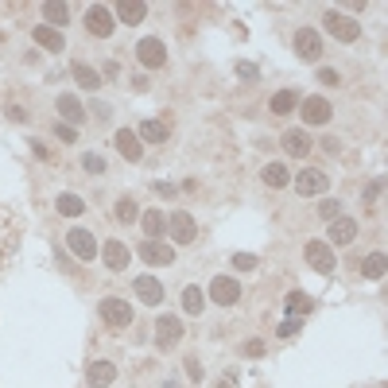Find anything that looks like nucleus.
I'll list each match as a JSON object with an SVG mask.
<instances>
[{"label":"nucleus","mask_w":388,"mask_h":388,"mask_svg":"<svg viewBox=\"0 0 388 388\" xmlns=\"http://www.w3.org/2000/svg\"><path fill=\"white\" fill-rule=\"evenodd\" d=\"M167 229H171V241H175V245H190L194 237H198V226H194V218L186 210L167 214Z\"/></svg>","instance_id":"8"},{"label":"nucleus","mask_w":388,"mask_h":388,"mask_svg":"<svg viewBox=\"0 0 388 388\" xmlns=\"http://www.w3.org/2000/svg\"><path fill=\"white\" fill-rule=\"evenodd\" d=\"M140 256L148 264H155V268H163V264H175V249L163 245V241H144L140 245Z\"/></svg>","instance_id":"19"},{"label":"nucleus","mask_w":388,"mask_h":388,"mask_svg":"<svg viewBox=\"0 0 388 388\" xmlns=\"http://www.w3.org/2000/svg\"><path fill=\"white\" fill-rule=\"evenodd\" d=\"M361 272L369 279H380V276H384V253H369V256H365V264H361Z\"/></svg>","instance_id":"32"},{"label":"nucleus","mask_w":388,"mask_h":388,"mask_svg":"<svg viewBox=\"0 0 388 388\" xmlns=\"http://www.w3.org/2000/svg\"><path fill=\"white\" fill-rule=\"evenodd\" d=\"M183 319L179 314H163L160 322H155V346L160 349H175L179 342H183Z\"/></svg>","instance_id":"4"},{"label":"nucleus","mask_w":388,"mask_h":388,"mask_svg":"<svg viewBox=\"0 0 388 388\" xmlns=\"http://www.w3.org/2000/svg\"><path fill=\"white\" fill-rule=\"evenodd\" d=\"M303 256H307V264H311L314 272H322V276H330L334 272V249L326 245V241H307V249H303Z\"/></svg>","instance_id":"9"},{"label":"nucleus","mask_w":388,"mask_h":388,"mask_svg":"<svg viewBox=\"0 0 388 388\" xmlns=\"http://www.w3.org/2000/svg\"><path fill=\"white\" fill-rule=\"evenodd\" d=\"M113 144H117V152L125 155L128 163H140V160H144V144H140V136L128 132V128H120V132L113 136Z\"/></svg>","instance_id":"16"},{"label":"nucleus","mask_w":388,"mask_h":388,"mask_svg":"<svg viewBox=\"0 0 388 388\" xmlns=\"http://www.w3.org/2000/svg\"><path fill=\"white\" fill-rule=\"evenodd\" d=\"M319 214H322L326 221L342 218V202H338V198H326V202H319Z\"/></svg>","instance_id":"36"},{"label":"nucleus","mask_w":388,"mask_h":388,"mask_svg":"<svg viewBox=\"0 0 388 388\" xmlns=\"http://www.w3.org/2000/svg\"><path fill=\"white\" fill-rule=\"evenodd\" d=\"M102 261L109 264L113 272H125L128 261H132V253H128L125 241H105V245H102Z\"/></svg>","instance_id":"18"},{"label":"nucleus","mask_w":388,"mask_h":388,"mask_svg":"<svg viewBox=\"0 0 388 388\" xmlns=\"http://www.w3.org/2000/svg\"><path fill=\"white\" fill-rule=\"evenodd\" d=\"M183 311L186 314H202L206 311V291L202 287H194V284L183 287Z\"/></svg>","instance_id":"27"},{"label":"nucleus","mask_w":388,"mask_h":388,"mask_svg":"<svg viewBox=\"0 0 388 388\" xmlns=\"http://www.w3.org/2000/svg\"><path fill=\"white\" fill-rule=\"evenodd\" d=\"M70 74H74V82L82 85V90H97V85H102L97 70H93V67H85V62H74V67H70Z\"/></svg>","instance_id":"29"},{"label":"nucleus","mask_w":388,"mask_h":388,"mask_svg":"<svg viewBox=\"0 0 388 388\" xmlns=\"http://www.w3.org/2000/svg\"><path fill=\"white\" fill-rule=\"evenodd\" d=\"M136 59H140V67H148V70H160L163 62H167V47H163L155 35H148V39H140L136 43Z\"/></svg>","instance_id":"6"},{"label":"nucleus","mask_w":388,"mask_h":388,"mask_svg":"<svg viewBox=\"0 0 388 388\" xmlns=\"http://www.w3.org/2000/svg\"><path fill=\"white\" fill-rule=\"evenodd\" d=\"M113 27H117V16H113L105 4H90V12H85V32L97 35V39H109Z\"/></svg>","instance_id":"3"},{"label":"nucleus","mask_w":388,"mask_h":388,"mask_svg":"<svg viewBox=\"0 0 388 388\" xmlns=\"http://www.w3.org/2000/svg\"><path fill=\"white\" fill-rule=\"evenodd\" d=\"M206 296H210L218 307H233L237 299H241V284H237L233 276H214V279H210V291H206Z\"/></svg>","instance_id":"7"},{"label":"nucleus","mask_w":388,"mask_h":388,"mask_svg":"<svg viewBox=\"0 0 388 388\" xmlns=\"http://www.w3.org/2000/svg\"><path fill=\"white\" fill-rule=\"evenodd\" d=\"M144 16H148V4H144V0H120L117 4V20H125V24H140Z\"/></svg>","instance_id":"26"},{"label":"nucleus","mask_w":388,"mask_h":388,"mask_svg":"<svg viewBox=\"0 0 388 388\" xmlns=\"http://www.w3.org/2000/svg\"><path fill=\"white\" fill-rule=\"evenodd\" d=\"M299 105V93L296 90H279V93H272V102H268V109L276 113V117H287V113Z\"/></svg>","instance_id":"25"},{"label":"nucleus","mask_w":388,"mask_h":388,"mask_svg":"<svg viewBox=\"0 0 388 388\" xmlns=\"http://www.w3.org/2000/svg\"><path fill=\"white\" fill-rule=\"evenodd\" d=\"M261 179H264V186H272V190H284V186L291 183V171H287L284 163H264Z\"/></svg>","instance_id":"21"},{"label":"nucleus","mask_w":388,"mask_h":388,"mask_svg":"<svg viewBox=\"0 0 388 388\" xmlns=\"http://www.w3.org/2000/svg\"><path fill=\"white\" fill-rule=\"evenodd\" d=\"M291 183H296V190L303 194V198H311V194H326L330 179H326V171H299Z\"/></svg>","instance_id":"14"},{"label":"nucleus","mask_w":388,"mask_h":388,"mask_svg":"<svg viewBox=\"0 0 388 388\" xmlns=\"http://www.w3.org/2000/svg\"><path fill=\"white\" fill-rule=\"evenodd\" d=\"M322 27H326L334 39H342V43H354L357 35H361V27H357V20H349V16H342V12H326L322 16Z\"/></svg>","instance_id":"5"},{"label":"nucleus","mask_w":388,"mask_h":388,"mask_svg":"<svg viewBox=\"0 0 388 388\" xmlns=\"http://www.w3.org/2000/svg\"><path fill=\"white\" fill-rule=\"evenodd\" d=\"M8 117H12V120H24V117H27V113H24V109H20V105H8Z\"/></svg>","instance_id":"45"},{"label":"nucleus","mask_w":388,"mask_h":388,"mask_svg":"<svg viewBox=\"0 0 388 388\" xmlns=\"http://www.w3.org/2000/svg\"><path fill=\"white\" fill-rule=\"evenodd\" d=\"M311 296H303V291H291V296H287V311H291V314H307V311H311Z\"/></svg>","instance_id":"33"},{"label":"nucleus","mask_w":388,"mask_h":388,"mask_svg":"<svg viewBox=\"0 0 388 388\" xmlns=\"http://www.w3.org/2000/svg\"><path fill=\"white\" fill-rule=\"evenodd\" d=\"M245 354H249V357H261V354H264V342H261V338H253V342L245 346Z\"/></svg>","instance_id":"41"},{"label":"nucleus","mask_w":388,"mask_h":388,"mask_svg":"<svg viewBox=\"0 0 388 388\" xmlns=\"http://www.w3.org/2000/svg\"><path fill=\"white\" fill-rule=\"evenodd\" d=\"M296 55L303 62H319L322 59V35L314 27H299L296 32Z\"/></svg>","instance_id":"10"},{"label":"nucleus","mask_w":388,"mask_h":388,"mask_svg":"<svg viewBox=\"0 0 388 388\" xmlns=\"http://www.w3.org/2000/svg\"><path fill=\"white\" fill-rule=\"evenodd\" d=\"M59 214H67V218H78V214H85V202L78 198V194H59Z\"/></svg>","instance_id":"30"},{"label":"nucleus","mask_w":388,"mask_h":388,"mask_svg":"<svg viewBox=\"0 0 388 388\" xmlns=\"http://www.w3.org/2000/svg\"><path fill=\"white\" fill-rule=\"evenodd\" d=\"M140 226H144V233H148V241H160V237L167 233V214L148 210V214H140Z\"/></svg>","instance_id":"22"},{"label":"nucleus","mask_w":388,"mask_h":388,"mask_svg":"<svg viewBox=\"0 0 388 388\" xmlns=\"http://www.w3.org/2000/svg\"><path fill=\"white\" fill-rule=\"evenodd\" d=\"M319 82H322V85H338V82H342V78H338V70L322 67V70H319Z\"/></svg>","instance_id":"39"},{"label":"nucleus","mask_w":388,"mask_h":388,"mask_svg":"<svg viewBox=\"0 0 388 388\" xmlns=\"http://www.w3.org/2000/svg\"><path fill=\"white\" fill-rule=\"evenodd\" d=\"M136 218H140V210H136L132 198H117V221H125V226H128V221H136Z\"/></svg>","instance_id":"34"},{"label":"nucleus","mask_w":388,"mask_h":388,"mask_svg":"<svg viewBox=\"0 0 388 388\" xmlns=\"http://www.w3.org/2000/svg\"><path fill=\"white\" fill-rule=\"evenodd\" d=\"M132 296L140 299V303L155 307V303H163V284L155 276H136L132 279Z\"/></svg>","instance_id":"13"},{"label":"nucleus","mask_w":388,"mask_h":388,"mask_svg":"<svg viewBox=\"0 0 388 388\" xmlns=\"http://www.w3.org/2000/svg\"><path fill=\"white\" fill-rule=\"evenodd\" d=\"M299 113H303L307 128H311V125H326V120L334 117V109H330L326 97H303V102H299Z\"/></svg>","instance_id":"12"},{"label":"nucleus","mask_w":388,"mask_h":388,"mask_svg":"<svg viewBox=\"0 0 388 388\" xmlns=\"http://www.w3.org/2000/svg\"><path fill=\"white\" fill-rule=\"evenodd\" d=\"M377 198H380V183H373L369 190H365V202H369V210H373V202H377Z\"/></svg>","instance_id":"42"},{"label":"nucleus","mask_w":388,"mask_h":388,"mask_svg":"<svg viewBox=\"0 0 388 388\" xmlns=\"http://www.w3.org/2000/svg\"><path fill=\"white\" fill-rule=\"evenodd\" d=\"M59 113L67 117V125H70V128L85 120V109H82V102H78L74 93H62V97H59Z\"/></svg>","instance_id":"23"},{"label":"nucleus","mask_w":388,"mask_h":388,"mask_svg":"<svg viewBox=\"0 0 388 388\" xmlns=\"http://www.w3.org/2000/svg\"><path fill=\"white\" fill-rule=\"evenodd\" d=\"M218 388H237V373H226V377H221V384Z\"/></svg>","instance_id":"44"},{"label":"nucleus","mask_w":388,"mask_h":388,"mask_svg":"<svg viewBox=\"0 0 388 388\" xmlns=\"http://www.w3.org/2000/svg\"><path fill=\"white\" fill-rule=\"evenodd\" d=\"M67 245H70V253L78 256V261H93V256L102 253V245H97V237L90 233V229H82V226H74L67 233Z\"/></svg>","instance_id":"2"},{"label":"nucleus","mask_w":388,"mask_h":388,"mask_svg":"<svg viewBox=\"0 0 388 388\" xmlns=\"http://www.w3.org/2000/svg\"><path fill=\"white\" fill-rule=\"evenodd\" d=\"M237 74L245 78V82H256V67H253V62H237Z\"/></svg>","instance_id":"40"},{"label":"nucleus","mask_w":388,"mask_h":388,"mask_svg":"<svg viewBox=\"0 0 388 388\" xmlns=\"http://www.w3.org/2000/svg\"><path fill=\"white\" fill-rule=\"evenodd\" d=\"M296 330H299V319H287L284 326H279V334H284V338H291V334H296Z\"/></svg>","instance_id":"43"},{"label":"nucleus","mask_w":388,"mask_h":388,"mask_svg":"<svg viewBox=\"0 0 388 388\" xmlns=\"http://www.w3.org/2000/svg\"><path fill=\"white\" fill-rule=\"evenodd\" d=\"M20 237H24V221L8 202H0V272L8 268V261L20 253Z\"/></svg>","instance_id":"1"},{"label":"nucleus","mask_w":388,"mask_h":388,"mask_svg":"<svg viewBox=\"0 0 388 388\" xmlns=\"http://www.w3.org/2000/svg\"><path fill=\"white\" fill-rule=\"evenodd\" d=\"M136 136H140V140H148V144H160V140H167V128H163L160 120H144Z\"/></svg>","instance_id":"31"},{"label":"nucleus","mask_w":388,"mask_h":388,"mask_svg":"<svg viewBox=\"0 0 388 388\" xmlns=\"http://www.w3.org/2000/svg\"><path fill=\"white\" fill-rule=\"evenodd\" d=\"M229 264H233L237 272H253L256 268V256L253 253H233V261H229Z\"/></svg>","instance_id":"37"},{"label":"nucleus","mask_w":388,"mask_h":388,"mask_svg":"<svg viewBox=\"0 0 388 388\" xmlns=\"http://www.w3.org/2000/svg\"><path fill=\"white\" fill-rule=\"evenodd\" d=\"M311 148H314V140L303 132V128H291V132L284 136V152L291 155V160H307V155H311Z\"/></svg>","instance_id":"17"},{"label":"nucleus","mask_w":388,"mask_h":388,"mask_svg":"<svg viewBox=\"0 0 388 388\" xmlns=\"http://www.w3.org/2000/svg\"><path fill=\"white\" fill-rule=\"evenodd\" d=\"M102 319H105V326L125 330V326H132V307L125 299H102Z\"/></svg>","instance_id":"11"},{"label":"nucleus","mask_w":388,"mask_h":388,"mask_svg":"<svg viewBox=\"0 0 388 388\" xmlns=\"http://www.w3.org/2000/svg\"><path fill=\"white\" fill-rule=\"evenodd\" d=\"M43 16H47V27H55V32H59V27H67L70 8L62 4V0H47V4H43Z\"/></svg>","instance_id":"24"},{"label":"nucleus","mask_w":388,"mask_h":388,"mask_svg":"<svg viewBox=\"0 0 388 388\" xmlns=\"http://www.w3.org/2000/svg\"><path fill=\"white\" fill-rule=\"evenodd\" d=\"M82 167L90 171V175H102V171H105V160H102L97 152H85V155H82Z\"/></svg>","instance_id":"35"},{"label":"nucleus","mask_w":388,"mask_h":388,"mask_svg":"<svg viewBox=\"0 0 388 388\" xmlns=\"http://www.w3.org/2000/svg\"><path fill=\"white\" fill-rule=\"evenodd\" d=\"M32 35H35L39 47H47V51H62V47H67V43H62V32H55V27H47V24H39Z\"/></svg>","instance_id":"28"},{"label":"nucleus","mask_w":388,"mask_h":388,"mask_svg":"<svg viewBox=\"0 0 388 388\" xmlns=\"http://www.w3.org/2000/svg\"><path fill=\"white\" fill-rule=\"evenodd\" d=\"M55 136H59L62 144H74V140H78V132H74V128H70V125H62V120H59V125H55Z\"/></svg>","instance_id":"38"},{"label":"nucleus","mask_w":388,"mask_h":388,"mask_svg":"<svg viewBox=\"0 0 388 388\" xmlns=\"http://www.w3.org/2000/svg\"><path fill=\"white\" fill-rule=\"evenodd\" d=\"M354 237H357V221L349 218V214L330 221V249L334 245H354Z\"/></svg>","instance_id":"15"},{"label":"nucleus","mask_w":388,"mask_h":388,"mask_svg":"<svg viewBox=\"0 0 388 388\" xmlns=\"http://www.w3.org/2000/svg\"><path fill=\"white\" fill-rule=\"evenodd\" d=\"M85 380H90V388H109L113 380H117V365L113 361H93L90 373H85Z\"/></svg>","instance_id":"20"}]
</instances>
